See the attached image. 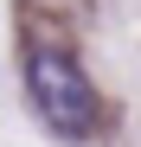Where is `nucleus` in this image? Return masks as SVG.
<instances>
[{"mask_svg":"<svg viewBox=\"0 0 141 147\" xmlns=\"http://www.w3.org/2000/svg\"><path fill=\"white\" fill-rule=\"evenodd\" d=\"M26 96H32L39 121L64 141H90L103 128V96L83 77V64L70 58V45H58V38L26 45Z\"/></svg>","mask_w":141,"mask_h":147,"instance_id":"obj_1","label":"nucleus"}]
</instances>
